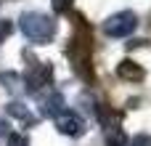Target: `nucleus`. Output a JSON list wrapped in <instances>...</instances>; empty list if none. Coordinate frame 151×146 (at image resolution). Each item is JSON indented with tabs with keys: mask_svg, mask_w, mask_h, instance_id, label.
Returning a JSON list of instances; mask_svg holds the SVG:
<instances>
[{
	"mask_svg": "<svg viewBox=\"0 0 151 146\" xmlns=\"http://www.w3.org/2000/svg\"><path fill=\"white\" fill-rule=\"evenodd\" d=\"M90 48H93V32H90V27L85 24V19L77 16V27H74V35H72V40H69L66 56H69V61H72V69H74L85 82H93Z\"/></svg>",
	"mask_w": 151,
	"mask_h": 146,
	"instance_id": "1",
	"label": "nucleus"
},
{
	"mask_svg": "<svg viewBox=\"0 0 151 146\" xmlns=\"http://www.w3.org/2000/svg\"><path fill=\"white\" fill-rule=\"evenodd\" d=\"M19 27H21L24 37H27L29 43H35V45H45V43H50V40L56 37V29H58L56 19H50V16H45V13H37V11L24 13Z\"/></svg>",
	"mask_w": 151,
	"mask_h": 146,
	"instance_id": "2",
	"label": "nucleus"
},
{
	"mask_svg": "<svg viewBox=\"0 0 151 146\" xmlns=\"http://www.w3.org/2000/svg\"><path fill=\"white\" fill-rule=\"evenodd\" d=\"M32 64L27 66V74L21 77L24 80V93H40L42 88L50 85V77H53V66L50 61H37L32 53H24Z\"/></svg>",
	"mask_w": 151,
	"mask_h": 146,
	"instance_id": "3",
	"label": "nucleus"
},
{
	"mask_svg": "<svg viewBox=\"0 0 151 146\" xmlns=\"http://www.w3.org/2000/svg\"><path fill=\"white\" fill-rule=\"evenodd\" d=\"M138 27V16L133 11H119V13H111L106 21H104V32L109 37H127L133 35Z\"/></svg>",
	"mask_w": 151,
	"mask_h": 146,
	"instance_id": "4",
	"label": "nucleus"
},
{
	"mask_svg": "<svg viewBox=\"0 0 151 146\" xmlns=\"http://www.w3.org/2000/svg\"><path fill=\"white\" fill-rule=\"evenodd\" d=\"M53 120H56L58 133H64V136H69V138H77V136H82V133H85V120H82L77 112L64 109V112H58Z\"/></svg>",
	"mask_w": 151,
	"mask_h": 146,
	"instance_id": "5",
	"label": "nucleus"
},
{
	"mask_svg": "<svg viewBox=\"0 0 151 146\" xmlns=\"http://www.w3.org/2000/svg\"><path fill=\"white\" fill-rule=\"evenodd\" d=\"M40 109H42L45 117H56L58 112L66 109V101L58 90H48V96H40Z\"/></svg>",
	"mask_w": 151,
	"mask_h": 146,
	"instance_id": "6",
	"label": "nucleus"
},
{
	"mask_svg": "<svg viewBox=\"0 0 151 146\" xmlns=\"http://www.w3.org/2000/svg\"><path fill=\"white\" fill-rule=\"evenodd\" d=\"M5 112L11 114V117H16L21 125H37V117L29 112V106L27 104H21V101H11V104H5Z\"/></svg>",
	"mask_w": 151,
	"mask_h": 146,
	"instance_id": "7",
	"label": "nucleus"
},
{
	"mask_svg": "<svg viewBox=\"0 0 151 146\" xmlns=\"http://www.w3.org/2000/svg\"><path fill=\"white\" fill-rule=\"evenodd\" d=\"M117 74L122 77V80H127V82H141L143 77H146V72L135 64V61H130V59H125V61H119V66H117Z\"/></svg>",
	"mask_w": 151,
	"mask_h": 146,
	"instance_id": "8",
	"label": "nucleus"
},
{
	"mask_svg": "<svg viewBox=\"0 0 151 146\" xmlns=\"http://www.w3.org/2000/svg\"><path fill=\"white\" fill-rule=\"evenodd\" d=\"M0 82H3V88H5L8 93H13V96H21V93H24V80H21V74H16V72H0Z\"/></svg>",
	"mask_w": 151,
	"mask_h": 146,
	"instance_id": "9",
	"label": "nucleus"
},
{
	"mask_svg": "<svg viewBox=\"0 0 151 146\" xmlns=\"http://www.w3.org/2000/svg\"><path fill=\"white\" fill-rule=\"evenodd\" d=\"M106 146H127V136L119 130V128H111V133H109V141Z\"/></svg>",
	"mask_w": 151,
	"mask_h": 146,
	"instance_id": "10",
	"label": "nucleus"
},
{
	"mask_svg": "<svg viewBox=\"0 0 151 146\" xmlns=\"http://www.w3.org/2000/svg\"><path fill=\"white\" fill-rule=\"evenodd\" d=\"M50 5H53V11H56V13H69L72 0H50Z\"/></svg>",
	"mask_w": 151,
	"mask_h": 146,
	"instance_id": "11",
	"label": "nucleus"
},
{
	"mask_svg": "<svg viewBox=\"0 0 151 146\" xmlns=\"http://www.w3.org/2000/svg\"><path fill=\"white\" fill-rule=\"evenodd\" d=\"M11 32H13V24H11L8 19H0V45L5 43V37H8Z\"/></svg>",
	"mask_w": 151,
	"mask_h": 146,
	"instance_id": "12",
	"label": "nucleus"
},
{
	"mask_svg": "<svg viewBox=\"0 0 151 146\" xmlns=\"http://www.w3.org/2000/svg\"><path fill=\"white\" fill-rule=\"evenodd\" d=\"M8 146H29V144H27V138L21 133H11L8 136Z\"/></svg>",
	"mask_w": 151,
	"mask_h": 146,
	"instance_id": "13",
	"label": "nucleus"
},
{
	"mask_svg": "<svg viewBox=\"0 0 151 146\" xmlns=\"http://www.w3.org/2000/svg\"><path fill=\"white\" fill-rule=\"evenodd\" d=\"M127 146H151V136H135L133 141H127Z\"/></svg>",
	"mask_w": 151,
	"mask_h": 146,
	"instance_id": "14",
	"label": "nucleus"
}]
</instances>
